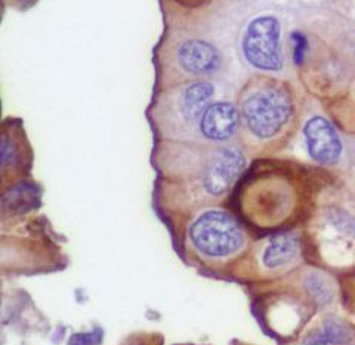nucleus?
I'll return each instance as SVG.
<instances>
[{"instance_id": "obj_6", "label": "nucleus", "mask_w": 355, "mask_h": 345, "mask_svg": "<svg viewBox=\"0 0 355 345\" xmlns=\"http://www.w3.org/2000/svg\"><path fill=\"white\" fill-rule=\"evenodd\" d=\"M306 150L313 160L324 166L336 165L342 158V140L326 117H311L304 128Z\"/></svg>"}, {"instance_id": "obj_9", "label": "nucleus", "mask_w": 355, "mask_h": 345, "mask_svg": "<svg viewBox=\"0 0 355 345\" xmlns=\"http://www.w3.org/2000/svg\"><path fill=\"white\" fill-rule=\"evenodd\" d=\"M178 64L190 76H209L219 70L220 55L206 42L190 40L178 49Z\"/></svg>"}, {"instance_id": "obj_4", "label": "nucleus", "mask_w": 355, "mask_h": 345, "mask_svg": "<svg viewBox=\"0 0 355 345\" xmlns=\"http://www.w3.org/2000/svg\"><path fill=\"white\" fill-rule=\"evenodd\" d=\"M282 26L271 15L254 18L243 36V55L254 69L275 73L283 69V55L280 48Z\"/></svg>"}, {"instance_id": "obj_11", "label": "nucleus", "mask_w": 355, "mask_h": 345, "mask_svg": "<svg viewBox=\"0 0 355 345\" xmlns=\"http://www.w3.org/2000/svg\"><path fill=\"white\" fill-rule=\"evenodd\" d=\"M354 337V329L342 320H329L304 345H340L347 344Z\"/></svg>"}, {"instance_id": "obj_12", "label": "nucleus", "mask_w": 355, "mask_h": 345, "mask_svg": "<svg viewBox=\"0 0 355 345\" xmlns=\"http://www.w3.org/2000/svg\"><path fill=\"white\" fill-rule=\"evenodd\" d=\"M304 286L306 289V292L309 296L317 301L318 304L324 305L329 304L333 298V289L330 282L326 279L324 276H321L318 273H311L309 276L305 277Z\"/></svg>"}, {"instance_id": "obj_8", "label": "nucleus", "mask_w": 355, "mask_h": 345, "mask_svg": "<svg viewBox=\"0 0 355 345\" xmlns=\"http://www.w3.org/2000/svg\"><path fill=\"white\" fill-rule=\"evenodd\" d=\"M301 257V240L296 233L277 235L263 244L259 264L268 273H280L291 269Z\"/></svg>"}, {"instance_id": "obj_3", "label": "nucleus", "mask_w": 355, "mask_h": 345, "mask_svg": "<svg viewBox=\"0 0 355 345\" xmlns=\"http://www.w3.org/2000/svg\"><path fill=\"white\" fill-rule=\"evenodd\" d=\"M188 242L207 262H227L246 248V231L239 221L222 209H207L188 227Z\"/></svg>"}, {"instance_id": "obj_5", "label": "nucleus", "mask_w": 355, "mask_h": 345, "mask_svg": "<svg viewBox=\"0 0 355 345\" xmlns=\"http://www.w3.org/2000/svg\"><path fill=\"white\" fill-rule=\"evenodd\" d=\"M246 168V158L236 146H222L215 149L200 169L198 184L209 197H222Z\"/></svg>"}, {"instance_id": "obj_1", "label": "nucleus", "mask_w": 355, "mask_h": 345, "mask_svg": "<svg viewBox=\"0 0 355 345\" xmlns=\"http://www.w3.org/2000/svg\"><path fill=\"white\" fill-rule=\"evenodd\" d=\"M296 98L287 83L257 76L241 89L239 113L248 141L268 146L282 141L296 121Z\"/></svg>"}, {"instance_id": "obj_7", "label": "nucleus", "mask_w": 355, "mask_h": 345, "mask_svg": "<svg viewBox=\"0 0 355 345\" xmlns=\"http://www.w3.org/2000/svg\"><path fill=\"white\" fill-rule=\"evenodd\" d=\"M240 125V113L230 103L210 104L198 121L202 135L214 142H224L234 137Z\"/></svg>"}, {"instance_id": "obj_2", "label": "nucleus", "mask_w": 355, "mask_h": 345, "mask_svg": "<svg viewBox=\"0 0 355 345\" xmlns=\"http://www.w3.org/2000/svg\"><path fill=\"white\" fill-rule=\"evenodd\" d=\"M297 206L293 184L279 174H263L248 180L240 194L241 212L250 224L261 228L280 227Z\"/></svg>"}, {"instance_id": "obj_13", "label": "nucleus", "mask_w": 355, "mask_h": 345, "mask_svg": "<svg viewBox=\"0 0 355 345\" xmlns=\"http://www.w3.org/2000/svg\"><path fill=\"white\" fill-rule=\"evenodd\" d=\"M293 40H295V51H293V60L296 64H302L305 58V52L308 49V42L306 37L302 33H293Z\"/></svg>"}, {"instance_id": "obj_10", "label": "nucleus", "mask_w": 355, "mask_h": 345, "mask_svg": "<svg viewBox=\"0 0 355 345\" xmlns=\"http://www.w3.org/2000/svg\"><path fill=\"white\" fill-rule=\"evenodd\" d=\"M215 94V87L209 82H194L185 87L181 98V113L185 121L194 124L200 121L206 108L210 106V99Z\"/></svg>"}]
</instances>
